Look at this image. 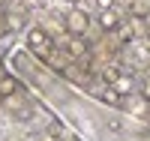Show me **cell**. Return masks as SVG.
Segmentation results:
<instances>
[{"mask_svg": "<svg viewBox=\"0 0 150 141\" xmlns=\"http://www.w3.org/2000/svg\"><path fill=\"white\" fill-rule=\"evenodd\" d=\"M144 21H147V24H150V15H144Z\"/></svg>", "mask_w": 150, "mask_h": 141, "instance_id": "obj_15", "label": "cell"}, {"mask_svg": "<svg viewBox=\"0 0 150 141\" xmlns=\"http://www.w3.org/2000/svg\"><path fill=\"white\" fill-rule=\"evenodd\" d=\"M120 21H123V18H120L117 9H102V12H99V27H102L105 33H114Z\"/></svg>", "mask_w": 150, "mask_h": 141, "instance_id": "obj_4", "label": "cell"}, {"mask_svg": "<svg viewBox=\"0 0 150 141\" xmlns=\"http://www.w3.org/2000/svg\"><path fill=\"white\" fill-rule=\"evenodd\" d=\"M141 93H144V99L150 102V75H147V78L141 81Z\"/></svg>", "mask_w": 150, "mask_h": 141, "instance_id": "obj_13", "label": "cell"}, {"mask_svg": "<svg viewBox=\"0 0 150 141\" xmlns=\"http://www.w3.org/2000/svg\"><path fill=\"white\" fill-rule=\"evenodd\" d=\"M21 24H24V18H21V15H6V27H9V30H18Z\"/></svg>", "mask_w": 150, "mask_h": 141, "instance_id": "obj_10", "label": "cell"}, {"mask_svg": "<svg viewBox=\"0 0 150 141\" xmlns=\"http://www.w3.org/2000/svg\"><path fill=\"white\" fill-rule=\"evenodd\" d=\"M27 48H30V54H33V57L45 60V57L54 51L51 33H48V30H42V27H30V30H27Z\"/></svg>", "mask_w": 150, "mask_h": 141, "instance_id": "obj_1", "label": "cell"}, {"mask_svg": "<svg viewBox=\"0 0 150 141\" xmlns=\"http://www.w3.org/2000/svg\"><path fill=\"white\" fill-rule=\"evenodd\" d=\"M114 90H117L120 96H129V93H132V78H117V81H114Z\"/></svg>", "mask_w": 150, "mask_h": 141, "instance_id": "obj_8", "label": "cell"}, {"mask_svg": "<svg viewBox=\"0 0 150 141\" xmlns=\"http://www.w3.org/2000/svg\"><path fill=\"white\" fill-rule=\"evenodd\" d=\"M3 105H6L9 111H21V108H24V99H21L18 93H12V96H6V99H3Z\"/></svg>", "mask_w": 150, "mask_h": 141, "instance_id": "obj_7", "label": "cell"}, {"mask_svg": "<svg viewBox=\"0 0 150 141\" xmlns=\"http://www.w3.org/2000/svg\"><path fill=\"white\" fill-rule=\"evenodd\" d=\"M147 114H150V102H147Z\"/></svg>", "mask_w": 150, "mask_h": 141, "instance_id": "obj_16", "label": "cell"}, {"mask_svg": "<svg viewBox=\"0 0 150 141\" xmlns=\"http://www.w3.org/2000/svg\"><path fill=\"white\" fill-rule=\"evenodd\" d=\"M102 99L108 102V105H117V102H120V93H117V90H114V93H111V90H105V93H102Z\"/></svg>", "mask_w": 150, "mask_h": 141, "instance_id": "obj_12", "label": "cell"}, {"mask_svg": "<svg viewBox=\"0 0 150 141\" xmlns=\"http://www.w3.org/2000/svg\"><path fill=\"white\" fill-rule=\"evenodd\" d=\"M63 27L69 36H84L87 30H90V18H87L84 9H66L63 15Z\"/></svg>", "mask_w": 150, "mask_h": 141, "instance_id": "obj_2", "label": "cell"}, {"mask_svg": "<svg viewBox=\"0 0 150 141\" xmlns=\"http://www.w3.org/2000/svg\"><path fill=\"white\" fill-rule=\"evenodd\" d=\"M18 90H21V87H18V78H15V75H9V72L0 75V99H6V96L18 93Z\"/></svg>", "mask_w": 150, "mask_h": 141, "instance_id": "obj_5", "label": "cell"}, {"mask_svg": "<svg viewBox=\"0 0 150 141\" xmlns=\"http://www.w3.org/2000/svg\"><path fill=\"white\" fill-rule=\"evenodd\" d=\"M105 126H108L111 132H123V120H120V117H108V123H105Z\"/></svg>", "mask_w": 150, "mask_h": 141, "instance_id": "obj_11", "label": "cell"}, {"mask_svg": "<svg viewBox=\"0 0 150 141\" xmlns=\"http://www.w3.org/2000/svg\"><path fill=\"white\" fill-rule=\"evenodd\" d=\"M129 12H132V18L150 15V0H132V3H129Z\"/></svg>", "mask_w": 150, "mask_h": 141, "instance_id": "obj_6", "label": "cell"}, {"mask_svg": "<svg viewBox=\"0 0 150 141\" xmlns=\"http://www.w3.org/2000/svg\"><path fill=\"white\" fill-rule=\"evenodd\" d=\"M117 78H120V66H117V63H108V69H105V81L114 84Z\"/></svg>", "mask_w": 150, "mask_h": 141, "instance_id": "obj_9", "label": "cell"}, {"mask_svg": "<svg viewBox=\"0 0 150 141\" xmlns=\"http://www.w3.org/2000/svg\"><path fill=\"white\" fill-rule=\"evenodd\" d=\"M99 9H114V0H96Z\"/></svg>", "mask_w": 150, "mask_h": 141, "instance_id": "obj_14", "label": "cell"}, {"mask_svg": "<svg viewBox=\"0 0 150 141\" xmlns=\"http://www.w3.org/2000/svg\"><path fill=\"white\" fill-rule=\"evenodd\" d=\"M63 51H66V54L69 57H87V51H90V45H87L84 42V36H69L66 33V39H63Z\"/></svg>", "mask_w": 150, "mask_h": 141, "instance_id": "obj_3", "label": "cell"}, {"mask_svg": "<svg viewBox=\"0 0 150 141\" xmlns=\"http://www.w3.org/2000/svg\"><path fill=\"white\" fill-rule=\"evenodd\" d=\"M0 18H3V15H0Z\"/></svg>", "mask_w": 150, "mask_h": 141, "instance_id": "obj_17", "label": "cell"}]
</instances>
